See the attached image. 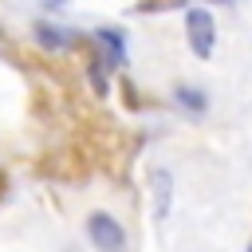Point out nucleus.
<instances>
[{"mask_svg":"<svg viewBox=\"0 0 252 252\" xmlns=\"http://www.w3.org/2000/svg\"><path fill=\"white\" fill-rule=\"evenodd\" d=\"M185 39H189V51L197 59H209L213 47H217V20L209 8H189L185 12Z\"/></svg>","mask_w":252,"mask_h":252,"instance_id":"1","label":"nucleus"},{"mask_svg":"<svg viewBox=\"0 0 252 252\" xmlns=\"http://www.w3.org/2000/svg\"><path fill=\"white\" fill-rule=\"evenodd\" d=\"M87 236L98 252H126V228L110 213H91L87 217Z\"/></svg>","mask_w":252,"mask_h":252,"instance_id":"2","label":"nucleus"},{"mask_svg":"<svg viewBox=\"0 0 252 252\" xmlns=\"http://www.w3.org/2000/svg\"><path fill=\"white\" fill-rule=\"evenodd\" d=\"M94 39L106 47V63H110V67H122V63H126V39H122L118 28H98Z\"/></svg>","mask_w":252,"mask_h":252,"instance_id":"3","label":"nucleus"},{"mask_svg":"<svg viewBox=\"0 0 252 252\" xmlns=\"http://www.w3.org/2000/svg\"><path fill=\"white\" fill-rule=\"evenodd\" d=\"M173 102H177L181 110H189V114H205V110H209V94H205L201 87H189V83L173 87Z\"/></svg>","mask_w":252,"mask_h":252,"instance_id":"4","label":"nucleus"},{"mask_svg":"<svg viewBox=\"0 0 252 252\" xmlns=\"http://www.w3.org/2000/svg\"><path fill=\"white\" fill-rule=\"evenodd\" d=\"M154 213H158V220L169 213V173L165 169H154Z\"/></svg>","mask_w":252,"mask_h":252,"instance_id":"5","label":"nucleus"},{"mask_svg":"<svg viewBox=\"0 0 252 252\" xmlns=\"http://www.w3.org/2000/svg\"><path fill=\"white\" fill-rule=\"evenodd\" d=\"M35 39H39L47 51H59V47H67V43H71V35H67V32H59V28H51V24H39V28H35Z\"/></svg>","mask_w":252,"mask_h":252,"instance_id":"6","label":"nucleus"},{"mask_svg":"<svg viewBox=\"0 0 252 252\" xmlns=\"http://www.w3.org/2000/svg\"><path fill=\"white\" fill-rule=\"evenodd\" d=\"M248 252H252V244H248Z\"/></svg>","mask_w":252,"mask_h":252,"instance_id":"7","label":"nucleus"}]
</instances>
